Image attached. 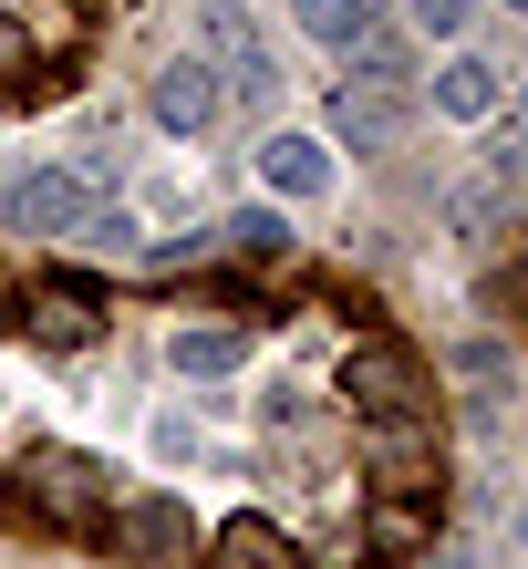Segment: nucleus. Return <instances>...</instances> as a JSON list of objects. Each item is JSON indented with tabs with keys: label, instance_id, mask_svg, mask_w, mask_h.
Returning a JSON list of instances; mask_svg holds the SVG:
<instances>
[{
	"label": "nucleus",
	"instance_id": "obj_1",
	"mask_svg": "<svg viewBox=\"0 0 528 569\" xmlns=\"http://www.w3.org/2000/svg\"><path fill=\"white\" fill-rule=\"evenodd\" d=\"M11 497H21L42 528H104V508H114V466L83 456V446H21Z\"/></svg>",
	"mask_w": 528,
	"mask_h": 569
},
{
	"label": "nucleus",
	"instance_id": "obj_2",
	"mask_svg": "<svg viewBox=\"0 0 528 569\" xmlns=\"http://www.w3.org/2000/svg\"><path fill=\"white\" fill-rule=\"evenodd\" d=\"M362 477L383 497H425L446 477V435L436 415H362Z\"/></svg>",
	"mask_w": 528,
	"mask_h": 569
},
{
	"label": "nucleus",
	"instance_id": "obj_3",
	"mask_svg": "<svg viewBox=\"0 0 528 569\" xmlns=\"http://www.w3.org/2000/svg\"><path fill=\"white\" fill-rule=\"evenodd\" d=\"M342 393H352V415H425V362L405 342H352Z\"/></svg>",
	"mask_w": 528,
	"mask_h": 569
},
{
	"label": "nucleus",
	"instance_id": "obj_4",
	"mask_svg": "<svg viewBox=\"0 0 528 569\" xmlns=\"http://www.w3.org/2000/svg\"><path fill=\"white\" fill-rule=\"evenodd\" d=\"M11 331H31L42 352H83V342H104V300L83 280H42V290L11 300Z\"/></svg>",
	"mask_w": 528,
	"mask_h": 569
},
{
	"label": "nucleus",
	"instance_id": "obj_5",
	"mask_svg": "<svg viewBox=\"0 0 528 569\" xmlns=\"http://www.w3.org/2000/svg\"><path fill=\"white\" fill-rule=\"evenodd\" d=\"M146 114L167 124L177 146H197V136H208V124L228 114V83H218V62H208V52H177L167 73H156V93H146Z\"/></svg>",
	"mask_w": 528,
	"mask_h": 569
},
{
	"label": "nucleus",
	"instance_id": "obj_6",
	"mask_svg": "<svg viewBox=\"0 0 528 569\" xmlns=\"http://www.w3.org/2000/svg\"><path fill=\"white\" fill-rule=\"evenodd\" d=\"M83 208H93V187L73 177V166H31V177L0 197V218H11V228H31V239H73V228H83Z\"/></svg>",
	"mask_w": 528,
	"mask_h": 569
},
{
	"label": "nucleus",
	"instance_id": "obj_7",
	"mask_svg": "<svg viewBox=\"0 0 528 569\" xmlns=\"http://www.w3.org/2000/svg\"><path fill=\"white\" fill-rule=\"evenodd\" d=\"M104 539H114L124 559H187L197 528H187L177 497H114V508H104Z\"/></svg>",
	"mask_w": 528,
	"mask_h": 569
},
{
	"label": "nucleus",
	"instance_id": "obj_8",
	"mask_svg": "<svg viewBox=\"0 0 528 569\" xmlns=\"http://www.w3.org/2000/svg\"><path fill=\"white\" fill-rule=\"evenodd\" d=\"M425 104H436L446 124H487V114L508 104V73H498L487 52H456V62H436V83H425Z\"/></svg>",
	"mask_w": 528,
	"mask_h": 569
},
{
	"label": "nucleus",
	"instance_id": "obj_9",
	"mask_svg": "<svg viewBox=\"0 0 528 569\" xmlns=\"http://www.w3.org/2000/svg\"><path fill=\"white\" fill-rule=\"evenodd\" d=\"M259 187H270L280 208H301V197L342 187V166H332V146H311V136H270V146H259Z\"/></svg>",
	"mask_w": 528,
	"mask_h": 569
},
{
	"label": "nucleus",
	"instance_id": "obj_10",
	"mask_svg": "<svg viewBox=\"0 0 528 569\" xmlns=\"http://www.w3.org/2000/svg\"><path fill=\"white\" fill-rule=\"evenodd\" d=\"M405 83H342L332 93V146H393L405 136Z\"/></svg>",
	"mask_w": 528,
	"mask_h": 569
},
{
	"label": "nucleus",
	"instance_id": "obj_11",
	"mask_svg": "<svg viewBox=\"0 0 528 569\" xmlns=\"http://www.w3.org/2000/svg\"><path fill=\"white\" fill-rule=\"evenodd\" d=\"M208 569H301V539H280L270 518H228L208 539Z\"/></svg>",
	"mask_w": 528,
	"mask_h": 569
},
{
	"label": "nucleus",
	"instance_id": "obj_12",
	"mask_svg": "<svg viewBox=\"0 0 528 569\" xmlns=\"http://www.w3.org/2000/svg\"><path fill=\"white\" fill-rule=\"evenodd\" d=\"M446 228H456V239H498V228H508V177H498V166L446 187Z\"/></svg>",
	"mask_w": 528,
	"mask_h": 569
},
{
	"label": "nucleus",
	"instance_id": "obj_13",
	"mask_svg": "<svg viewBox=\"0 0 528 569\" xmlns=\"http://www.w3.org/2000/svg\"><path fill=\"white\" fill-rule=\"evenodd\" d=\"M167 362H177L187 383H218V373H239V362H249V331H239V321H218V331H177Z\"/></svg>",
	"mask_w": 528,
	"mask_h": 569
},
{
	"label": "nucleus",
	"instance_id": "obj_14",
	"mask_svg": "<svg viewBox=\"0 0 528 569\" xmlns=\"http://www.w3.org/2000/svg\"><path fill=\"white\" fill-rule=\"evenodd\" d=\"M342 62H352V83H405L415 73V42H405V31H383V21H362L352 42H342Z\"/></svg>",
	"mask_w": 528,
	"mask_h": 569
},
{
	"label": "nucleus",
	"instance_id": "obj_15",
	"mask_svg": "<svg viewBox=\"0 0 528 569\" xmlns=\"http://www.w3.org/2000/svg\"><path fill=\"white\" fill-rule=\"evenodd\" d=\"M290 21H301V42H321V52H342L362 21H373V0H290Z\"/></svg>",
	"mask_w": 528,
	"mask_h": 569
},
{
	"label": "nucleus",
	"instance_id": "obj_16",
	"mask_svg": "<svg viewBox=\"0 0 528 569\" xmlns=\"http://www.w3.org/2000/svg\"><path fill=\"white\" fill-rule=\"evenodd\" d=\"M31 83H42V42L21 11H0V93H31Z\"/></svg>",
	"mask_w": 528,
	"mask_h": 569
},
{
	"label": "nucleus",
	"instance_id": "obj_17",
	"mask_svg": "<svg viewBox=\"0 0 528 569\" xmlns=\"http://www.w3.org/2000/svg\"><path fill=\"white\" fill-rule=\"evenodd\" d=\"M352 539H362V549H425V508H415V497H383Z\"/></svg>",
	"mask_w": 528,
	"mask_h": 569
},
{
	"label": "nucleus",
	"instance_id": "obj_18",
	"mask_svg": "<svg viewBox=\"0 0 528 569\" xmlns=\"http://www.w3.org/2000/svg\"><path fill=\"white\" fill-rule=\"evenodd\" d=\"M83 249H114V259H136L146 249V228H136V208H83V228H73Z\"/></svg>",
	"mask_w": 528,
	"mask_h": 569
},
{
	"label": "nucleus",
	"instance_id": "obj_19",
	"mask_svg": "<svg viewBox=\"0 0 528 569\" xmlns=\"http://www.w3.org/2000/svg\"><path fill=\"white\" fill-rule=\"evenodd\" d=\"M228 239H239L249 259H290V218L280 208H239V218H228Z\"/></svg>",
	"mask_w": 528,
	"mask_h": 569
},
{
	"label": "nucleus",
	"instance_id": "obj_20",
	"mask_svg": "<svg viewBox=\"0 0 528 569\" xmlns=\"http://www.w3.org/2000/svg\"><path fill=\"white\" fill-rule=\"evenodd\" d=\"M405 21L425 31V42H467V21H477V0H405Z\"/></svg>",
	"mask_w": 528,
	"mask_h": 569
},
{
	"label": "nucleus",
	"instance_id": "obj_21",
	"mask_svg": "<svg viewBox=\"0 0 528 569\" xmlns=\"http://www.w3.org/2000/svg\"><path fill=\"white\" fill-rule=\"evenodd\" d=\"M425 569H477V559H467V549H456V539H446V549H425Z\"/></svg>",
	"mask_w": 528,
	"mask_h": 569
},
{
	"label": "nucleus",
	"instance_id": "obj_22",
	"mask_svg": "<svg viewBox=\"0 0 528 569\" xmlns=\"http://www.w3.org/2000/svg\"><path fill=\"white\" fill-rule=\"evenodd\" d=\"M508 11H528V0H508Z\"/></svg>",
	"mask_w": 528,
	"mask_h": 569
}]
</instances>
